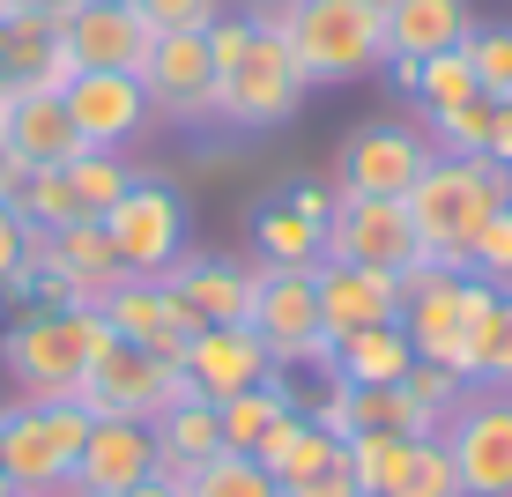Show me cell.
<instances>
[{"instance_id": "cell-1", "label": "cell", "mask_w": 512, "mask_h": 497, "mask_svg": "<svg viewBox=\"0 0 512 497\" xmlns=\"http://www.w3.org/2000/svg\"><path fill=\"white\" fill-rule=\"evenodd\" d=\"M208 60H216V127L268 134V127H290L312 97L297 52L268 30H253L238 8H223L208 23Z\"/></svg>"}, {"instance_id": "cell-2", "label": "cell", "mask_w": 512, "mask_h": 497, "mask_svg": "<svg viewBox=\"0 0 512 497\" xmlns=\"http://www.w3.org/2000/svg\"><path fill=\"white\" fill-rule=\"evenodd\" d=\"M409 305H401V334L416 342L423 364H446L461 371L468 386H483V342H490V319H498V297L483 275L468 268H438V260H416L401 275Z\"/></svg>"}, {"instance_id": "cell-3", "label": "cell", "mask_w": 512, "mask_h": 497, "mask_svg": "<svg viewBox=\"0 0 512 497\" xmlns=\"http://www.w3.org/2000/svg\"><path fill=\"white\" fill-rule=\"evenodd\" d=\"M104 342H112V327L97 305H30L0 327V371H8L15 401H75Z\"/></svg>"}, {"instance_id": "cell-4", "label": "cell", "mask_w": 512, "mask_h": 497, "mask_svg": "<svg viewBox=\"0 0 512 497\" xmlns=\"http://www.w3.org/2000/svg\"><path fill=\"white\" fill-rule=\"evenodd\" d=\"M505 201H512V171L505 164H490V156H431L423 179L409 186V223L423 238V260L461 268L475 230L498 216Z\"/></svg>"}, {"instance_id": "cell-5", "label": "cell", "mask_w": 512, "mask_h": 497, "mask_svg": "<svg viewBox=\"0 0 512 497\" xmlns=\"http://www.w3.org/2000/svg\"><path fill=\"white\" fill-rule=\"evenodd\" d=\"M297 52V67H305L312 90H342V82H364L386 67V52H394V38H386V15L364 8V0H297L290 15V38H282Z\"/></svg>"}, {"instance_id": "cell-6", "label": "cell", "mask_w": 512, "mask_h": 497, "mask_svg": "<svg viewBox=\"0 0 512 497\" xmlns=\"http://www.w3.org/2000/svg\"><path fill=\"white\" fill-rule=\"evenodd\" d=\"M90 438V408L82 401H8L0 423V475L15 497H75V460Z\"/></svg>"}, {"instance_id": "cell-7", "label": "cell", "mask_w": 512, "mask_h": 497, "mask_svg": "<svg viewBox=\"0 0 512 497\" xmlns=\"http://www.w3.org/2000/svg\"><path fill=\"white\" fill-rule=\"evenodd\" d=\"M75 401L90 408V416H127V423H156L164 408H179V401H201L193 394V379H186V364H171V357H156V349H141V342H104V357L82 371V386H75Z\"/></svg>"}, {"instance_id": "cell-8", "label": "cell", "mask_w": 512, "mask_h": 497, "mask_svg": "<svg viewBox=\"0 0 512 497\" xmlns=\"http://www.w3.org/2000/svg\"><path fill=\"white\" fill-rule=\"evenodd\" d=\"M253 334L268 342V357L282 371H334V342L320 319V268H260L253 297Z\"/></svg>"}, {"instance_id": "cell-9", "label": "cell", "mask_w": 512, "mask_h": 497, "mask_svg": "<svg viewBox=\"0 0 512 497\" xmlns=\"http://www.w3.org/2000/svg\"><path fill=\"white\" fill-rule=\"evenodd\" d=\"M104 230H112V253H119L127 275H171L193 245V216H186L179 186L149 179V171L104 208Z\"/></svg>"}, {"instance_id": "cell-10", "label": "cell", "mask_w": 512, "mask_h": 497, "mask_svg": "<svg viewBox=\"0 0 512 497\" xmlns=\"http://www.w3.org/2000/svg\"><path fill=\"white\" fill-rule=\"evenodd\" d=\"M461 497H512V394L505 386H468V401L438 431Z\"/></svg>"}, {"instance_id": "cell-11", "label": "cell", "mask_w": 512, "mask_h": 497, "mask_svg": "<svg viewBox=\"0 0 512 497\" xmlns=\"http://www.w3.org/2000/svg\"><path fill=\"white\" fill-rule=\"evenodd\" d=\"M431 134L416 119H364V127L342 134L334 149V186L342 193H372V201H409V186L431 164Z\"/></svg>"}, {"instance_id": "cell-12", "label": "cell", "mask_w": 512, "mask_h": 497, "mask_svg": "<svg viewBox=\"0 0 512 497\" xmlns=\"http://www.w3.org/2000/svg\"><path fill=\"white\" fill-rule=\"evenodd\" d=\"M141 90H149L164 127H216V60H208V30H156L149 60H141Z\"/></svg>"}, {"instance_id": "cell-13", "label": "cell", "mask_w": 512, "mask_h": 497, "mask_svg": "<svg viewBox=\"0 0 512 497\" xmlns=\"http://www.w3.org/2000/svg\"><path fill=\"white\" fill-rule=\"evenodd\" d=\"M327 260H349V268H386L409 275L423 260V238L409 223V201H372V193H342L327 216Z\"/></svg>"}, {"instance_id": "cell-14", "label": "cell", "mask_w": 512, "mask_h": 497, "mask_svg": "<svg viewBox=\"0 0 512 497\" xmlns=\"http://www.w3.org/2000/svg\"><path fill=\"white\" fill-rule=\"evenodd\" d=\"M67 119H75L82 149H119L127 156L141 134L156 127V104L141 90V75H112V67H75V82L60 90Z\"/></svg>"}, {"instance_id": "cell-15", "label": "cell", "mask_w": 512, "mask_h": 497, "mask_svg": "<svg viewBox=\"0 0 512 497\" xmlns=\"http://www.w3.org/2000/svg\"><path fill=\"white\" fill-rule=\"evenodd\" d=\"M52 23H60V45L75 67H112V75H141L156 45V23L134 0H67V8H52Z\"/></svg>"}, {"instance_id": "cell-16", "label": "cell", "mask_w": 512, "mask_h": 497, "mask_svg": "<svg viewBox=\"0 0 512 497\" xmlns=\"http://www.w3.org/2000/svg\"><path fill=\"white\" fill-rule=\"evenodd\" d=\"M97 312H104V327H112L119 342H141V349H156V357H171V364H179L186 342L201 334V312H193L164 275H127V282H112Z\"/></svg>"}, {"instance_id": "cell-17", "label": "cell", "mask_w": 512, "mask_h": 497, "mask_svg": "<svg viewBox=\"0 0 512 497\" xmlns=\"http://www.w3.org/2000/svg\"><path fill=\"white\" fill-rule=\"evenodd\" d=\"M164 282L201 312V327H231V319H253L260 260L253 253H223V245H186V260Z\"/></svg>"}, {"instance_id": "cell-18", "label": "cell", "mask_w": 512, "mask_h": 497, "mask_svg": "<svg viewBox=\"0 0 512 497\" xmlns=\"http://www.w3.org/2000/svg\"><path fill=\"white\" fill-rule=\"evenodd\" d=\"M156 475V431L149 423H127V416H90V438H82V460H75V497H119L134 483Z\"/></svg>"}, {"instance_id": "cell-19", "label": "cell", "mask_w": 512, "mask_h": 497, "mask_svg": "<svg viewBox=\"0 0 512 497\" xmlns=\"http://www.w3.org/2000/svg\"><path fill=\"white\" fill-rule=\"evenodd\" d=\"M186 379H193V394L201 401H231V394H245V386H260L275 371V357H268V342L253 334V319H231V327H201L186 342Z\"/></svg>"}, {"instance_id": "cell-20", "label": "cell", "mask_w": 512, "mask_h": 497, "mask_svg": "<svg viewBox=\"0 0 512 497\" xmlns=\"http://www.w3.org/2000/svg\"><path fill=\"white\" fill-rule=\"evenodd\" d=\"M401 305H409L401 275L349 268V260H320V319H327V342H342V334H357V327H386V319H401Z\"/></svg>"}, {"instance_id": "cell-21", "label": "cell", "mask_w": 512, "mask_h": 497, "mask_svg": "<svg viewBox=\"0 0 512 497\" xmlns=\"http://www.w3.org/2000/svg\"><path fill=\"white\" fill-rule=\"evenodd\" d=\"M0 52H8V97H23V90L60 97L67 82H75V60H67V45H60L52 8H8L0 15Z\"/></svg>"}, {"instance_id": "cell-22", "label": "cell", "mask_w": 512, "mask_h": 497, "mask_svg": "<svg viewBox=\"0 0 512 497\" xmlns=\"http://www.w3.org/2000/svg\"><path fill=\"white\" fill-rule=\"evenodd\" d=\"M45 268H60L67 282H75V305H104V290H112V282H127L104 216H75V223L45 230Z\"/></svg>"}, {"instance_id": "cell-23", "label": "cell", "mask_w": 512, "mask_h": 497, "mask_svg": "<svg viewBox=\"0 0 512 497\" xmlns=\"http://www.w3.org/2000/svg\"><path fill=\"white\" fill-rule=\"evenodd\" d=\"M0 141H8L30 171H60V164L82 156V134H75V119H67V104L45 97V90L8 97V134H0Z\"/></svg>"}, {"instance_id": "cell-24", "label": "cell", "mask_w": 512, "mask_h": 497, "mask_svg": "<svg viewBox=\"0 0 512 497\" xmlns=\"http://www.w3.org/2000/svg\"><path fill=\"white\" fill-rule=\"evenodd\" d=\"M253 460L275 475V490H282V483H305V475L334 468V460H342V438H334V431H320V423H312L305 408H282V416L268 423V431H260Z\"/></svg>"}, {"instance_id": "cell-25", "label": "cell", "mask_w": 512, "mask_h": 497, "mask_svg": "<svg viewBox=\"0 0 512 497\" xmlns=\"http://www.w3.org/2000/svg\"><path fill=\"white\" fill-rule=\"evenodd\" d=\"M475 23L483 15L468 0H401L386 15V38H394V52H409V60H431V52H461L475 38Z\"/></svg>"}, {"instance_id": "cell-26", "label": "cell", "mask_w": 512, "mask_h": 497, "mask_svg": "<svg viewBox=\"0 0 512 497\" xmlns=\"http://www.w3.org/2000/svg\"><path fill=\"white\" fill-rule=\"evenodd\" d=\"M149 431H156V475H164V483H186L201 460H216V453H223L216 401H179V408H164Z\"/></svg>"}, {"instance_id": "cell-27", "label": "cell", "mask_w": 512, "mask_h": 497, "mask_svg": "<svg viewBox=\"0 0 512 497\" xmlns=\"http://www.w3.org/2000/svg\"><path fill=\"white\" fill-rule=\"evenodd\" d=\"M416 364V342L401 334V319H386V327H357L334 342V379L349 386H401Z\"/></svg>"}, {"instance_id": "cell-28", "label": "cell", "mask_w": 512, "mask_h": 497, "mask_svg": "<svg viewBox=\"0 0 512 497\" xmlns=\"http://www.w3.org/2000/svg\"><path fill=\"white\" fill-rule=\"evenodd\" d=\"M253 260L260 268H320L327 260V223L297 216L290 201H260L253 208Z\"/></svg>"}, {"instance_id": "cell-29", "label": "cell", "mask_w": 512, "mask_h": 497, "mask_svg": "<svg viewBox=\"0 0 512 497\" xmlns=\"http://www.w3.org/2000/svg\"><path fill=\"white\" fill-rule=\"evenodd\" d=\"M342 453H349V475H357L364 497H394L401 475H409V460H416V438H401V431H357Z\"/></svg>"}, {"instance_id": "cell-30", "label": "cell", "mask_w": 512, "mask_h": 497, "mask_svg": "<svg viewBox=\"0 0 512 497\" xmlns=\"http://www.w3.org/2000/svg\"><path fill=\"white\" fill-rule=\"evenodd\" d=\"M416 119H431V112H461V104H483V82H475V67H468V45L461 52H431L423 60V75H416Z\"/></svg>"}, {"instance_id": "cell-31", "label": "cell", "mask_w": 512, "mask_h": 497, "mask_svg": "<svg viewBox=\"0 0 512 497\" xmlns=\"http://www.w3.org/2000/svg\"><path fill=\"white\" fill-rule=\"evenodd\" d=\"M60 171H67V186H75L82 216H104V208L141 179V164H134V156H119V149H82L75 164H60Z\"/></svg>"}, {"instance_id": "cell-32", "label": "cell", "mask_w": 512, "mask_h": 497, "mask_svg": "<svg viewBox=\"0 0 512 497\" xmlns=\"http://www.w3.org/2000/svg\"><path fill=\"white\" fill-rule=\"evenodd\" d=\"M179 497H282V490H275V475L260 468L253 453H216L179 483Z\"/></svg>"}, {"instance_id": "cell-33", "label": "cell", "mask_w": 512, "mask_h": 497, "mask_svg": "<svg viewBox=\"0 0 512 497\" xmlns=\"http://www.w3.org/2000/svg\"><path fill=\"white\" fill-rule=\"evenodd\" d=\"M468 67H475V82H483L490 104H512V23H475Z\"/></svg>"}, {"instance_id": "cell-34", "label": "cell", "mask_w": 512, "mask_h": 497, "mask_svg": "<svg viewBox=\"0 0 512 497\" xmlns=\"http://www.w3.org/2000/svg\"><path fill=\"white\" fill-rule=\"evenodd\" d=\"M416 127L431 134L438 156H483V141H490V97L483 104H461V112H431V119H416Z\"/></svg>"}, {"instance_id": "cell-35", "label": "cell", "mask_w": 512, "mask_h": 497, "mask_svg": "<svg viewBox=\"0 0 512 497\" xmlns=\"http://www.w3.org/2000/svg\"><path fill=\"white\" fill-rule=\"evenodd\" d=\"M461 268H468V275H483L490 290H512V201H505L483 230H475V245H468Z\"/></svg>"}, {"instance_id": "cell-36", "label": "cell", "mask_w": 512, "mask_h": 497, "mask_svg": "<svg viewBox=\"0 0 512 497\" xmlns=\"http://www.w3.org/2000/svg\"><path fill=\"white\" fill-rule=\"evenodd\" d=\"M15 208H23V223H38V230H60V223L82 216L67 171H30V186H23V201H15Z\"/></svg>"}, {"instance_id": "cell-37", "label": "cell", "mask_w": 512, "mask_h": 497, "mask_svg": "<svg viewBox=\"0 0 512 497\" xmlns=\"http://www.w3.org/2000/svg\"><path fill=\"white\" fill-rule=\"evenodd\" d=\"M394 497H461V475H453V460H446L438 438H416V460H409V475H401Z\"/></svg>"}, {"instance_id": "cell-38", "label": "cell", "mask_w": 512, "mask_h": 497, "mask_svg": "<svg viewBox=\"0 0 512 497\" xmlns=\"http://www.w3.org/2000/svg\"><path fill=\"white\" fill-rule=\"evenodd\" d=\"M401 386H409V394H416V401L438 416V431H446V416L468 401V379H461V371H446V364H423V357L409 364V379H401Z\"/></svg>"}, {"instance_id": "cell-39", "label": "cell", "mask_w": 512, "mask_h": 497, "mask_svg": "<svg viewBox=\"0 0 512 497\" xmlns=\"http://www.w3.org/2000/svg\"><path fill=\"white\" fill-rule=\"evenodd\" d=\"M483 386L512 394V290L498 297V319H490V342H483Z\"/></svg>"}, {"instance_id": "cell-40", "label": "cell", "mask_w": 512, "mask_h": 497, "mask_svg": "<svg viewBox=\"0 0 512 497\" xmlns=\"http://www.w3.org/2000/svg\"><path fill=\"white\" fill-rule=\"evenodd\" d=\"M156 30H208L223 15V0H134Z\"/></svg>"}, {"instance_id": "cell-41", "label": "cell", "mask_w": 512, "mask_h": 497, "mask_svg": "<svg viewBox=\"0 0 512 497\" xmlns=\"http://www.w3.org/2000/svg\"><path fill=\"white\" fill-rule=\"evenodd\" d=\"M282 497H364V490H357V475H349V453H342L334 468L305 475V483H282Z\"/></svg>"}, {"instance_id": "cell-42", "label": "cell", "mask_w": 512, "mask_h": 497, "mask_svg": "<svg viewBox=\"0 0 512 497\" xmlns=\"http://www.w3.org/2000/svg\"><path fill=\"white\" fill-rule=\"evenodd\" d=\"M23 245H30V223L15 201H0V290H8V275L23 268Z\"/></svg>"}, {"instance_id": "cell-43", "label": "cell", "mask_w": 512, "mask_h": 497, "mask_svg": "<svg viewBox=\"0 0 512 497\" xmlns=\"http://www.w3.org/2000/svg\"><path fill=\"white\" fill-rule=\"evenodd\" d=\"M282 201L297 208V216H312V223H327L334 216V201H342V186H327V179H305V186H290Z\"/></svg>"}, {"instance_id": "cell-44", "label": "cell", "mask_w": 512, "mask_h": 497, "mask_svg": "<svg viewBox=\"0 0 512 497\" xmlns=\"http://www.w3.org/2000/svg\"><path fill=\"white\" fill-rule=\"evenodd\" d=\"M245 23L253 30H268V38H290V15H297V0H245Z\"/></svg>"}, {"instance_id": "cell-45", "label": "cell", "mask_w": 512, "mask_h": 497, "mask_svg": "<svg viewBox=\"0 0 512 497\" xmlns=\"http://www.w3.org/2000/svg\"><path fill=\"white\" fill-rule=\"evenodd\" d=\"M483 156L512 171V104H490V141H483Z\"/></svg>"}, {"instance_id": "cell-46", "label": "cell", "mask_w": 512, "mask_h": 497, "mask_svg": "<svg viewBox=\"0 0 512 497\" xmlns=\"http://www.w3.org/2000/svg\"><path fill=\"white\" fill-rule=\"evenodd\" d=\"M23 186H30V164L0 141V201H23Z\"/></svg>"}, {"instance_id": "cell-47", "label": "cell", "mask_w": 512, "mask_h": 497, "mask_svg": "<svg viewBox=\"0 0 512 497\" xmlns=\"http://www.w3.org/2000/svg\"><path fill=\"white\" fill-rule=\"evenodd\" d=\"M386 82H394L401 97H416V75H423V60H409V52H386V67H379Z\"/></svg>"}, {"instance_id": "cell-48", "label": "cell", "mask_w": 512, "mask_h": 497, "mask_svg": "<svg viewBox=\"0 0 512 497\" xmlns=\"http://www.w3.org/2000/svg\"><path fill=\"white\" fill-rule=\"evenodd\" d=\"M119 497H179V483H164V475H149V483H134V490H119Z\"/></svg>"}, {"instance_id": "cell-49", "label": "cell", "mask_w": 512, "mask_h": 497, "mask_svg": "<svg viewBox=\"0 0 512 497\" xmlns=\"http://www.w3.org/2000/svg\"><path fill=\"white\" fill-rule=\"evenodd\" d=\"M8 8H67V0H8Z\"/></svg>"}, {"instance_id": "cell-50", "label": "cell", "mask_w": 512, "mask_h": 497, "mask_svg": "<svg viewBox=\"0 0 512 497\" xmlns=\"http://www.w3.org/2000/svg\"><path fill=\"white\" fill-rule=\"evenodd\" d=\"M364 8H379V15H394V8H401V0H364Z\"/></svg>"}, {"instance_id": "cell-51", "label": "cell", "mask_w": 512, "mask_h": 497, "mask_svg": "<svg viewBox=\"0 0 512 497\" xmlns=\"http://www.w3.org/2000/svg\"><path fill=\"white\" fill-rule=\"evenodd\" d=\"M0 97H8V52H0Z\"/></svg>"}, {"instance_id": "cell-52", "label": "cell", "mask_w": 512, "mask_h": 497, "mask_svg": "<svg viewBox=\"0 0 512 497\" xmlns=\"http://www.w3.org/2000/svg\"><path fill=\"white\" fill-rule=\"evenodd\" d=\"M0 134H8V97H0Z\"/></svg>"}, {"instance_id": "cell-53", "label": "cell", "mask_w": 512, "mask_h": 497, "mask_svg": "<svg viewBox=\"0 0 512 497\" xmlns=\"http://www.w3.org/2000/svg\"><path fill=\"white\" fill-rule=\"evenodd\" d=\"M0 497H15V490H8V475H0Z\"/></svg>"}, {"instance_id": "cell-54", "label": "cell", "mask_w": 512, "mask_h": 497, "mask_svg": "<svg viewBox=\"0 0 512 497\" xmlns=\"http://www.w3.org/2000/svg\"><path fill=\"white\" fill-rule=\"evenodd\" d=\"M0 15H8V0H0Z\"/></svg>"}]
</instances>
